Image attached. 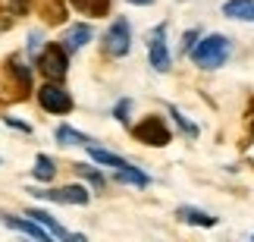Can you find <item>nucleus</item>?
<instances>
[{
  "instance_id": "9",
  "label": "nucleus",
  "mask_w": 254,
  "mask_h": 242,
  "mask_svg": "<svg viewBox=\"0 0 254 242\" xmlns=\"http://www.w3.org/2000/svg\"><path fill=\"white\" fill-rule=\"evenodd\" d=\"M0 220H3L9 230H16V233H25V236H32V239H41V242L51 239V233H47V230L38 224V220H22V217H13V214H3Z\"/></svg>"
},
{
  "instance_id": "3",
  "label": "nucleus",
  "mask_w": 254,
  "mask_h": 242,
  "mask_svg": "<svg viewBox=\"0 0 254 242\" xmlns=\"http://www.w3.org/2000/svg\"><path fill=\"white\" fill-rule=\"evenodd\" d=\"M38 70H41L51 82H60L66 70H69V54H66L63 44H47L41 54H38Z\"/></svg>"
},
{
  "instance_id": "6",
  "label": "nucleus",
  "mask_w": 254,
  "mask_h": 242,
  "mask_svg": "<svg viewBox=\"0 0 254 242\" xmlns=\"http://www.w3.org/2000/svg\"><path fill=\"white\" fill-rule=\"evenodd\" d=\"M148 57H151V66L157 73H167L173 57H170V47H167V25H157L151 32V41H148Z\"/></svg>"
},
{
  "instance_id": "14",
  "label": "nucleus",
  "mask_w": 254,
  "mask_h": 242,
  "mask_svg": "<svg viewBox=\"0 0 254 242\" xmlns=\"http://www.w3.org/2000/svg\"><path fill=\"white\" fill-rule=\"evenodd\" d=\"M69 3L85 16H107L110 9V0H69Z\"/></svg>"
},
{
  "instance_id": "4",
  "label": "nucleus",
  "mask_w": 254,
  "mask_h": 242,
  "mask_svg": "<svg viewBox=\"0 0 254 242\" xmlns=\"http://www.w3.org/2000/svg\"><path fill=\"white\" fill-rule=\"evenodd\" d=\"M38 104H41L47 113H69L72 110L69 91H66L63 85H57V82H47V85L38 88Z\"/></svg>"
},
{
  "instance_id": "21",
  "label": "nucleus",
  "mask_w": 254,
  "mask_h": 242,
  "mask_svg": "<svg viewBox=\"0 0 254 242\" xmlns=\"http://www.w3.org/2000/svg\"><path fill=\"white\" fill-rule=\"evenodd\" d=\"M129 107H132V101H120V104H116V120H120V123H126V120H129Z\"/></svg>"
},
{
  "instance_id": "15",
  "label": "nucleus",
  "mask_w": 254,
  "mask_h": 242,
  "mask_svg": "<svg viewBox=\"0 0 254 242\" xmlns=\"http://www.w3.org/2000/svg\"><path fill=\"white\" fill-rule=\"evenodd\" d=\"M35 179H41V182H51L57 176V167H54V161L47 158V154H38V161H35Z\"/></svg>"
},
{
  "instance_id": "24",
  "label": "nucleus",
  "mask_w": 254,
  "mask_h": 242,
  "mask_svg": "<svg viewBox=\"0 0 254 242\" xmlns=\"http://www.w3.org/2000/svg\"><path fill=\"white\" fill-rule=\"evenodd\" d=\"M38 47H41V35H28V54H38Z\"/></svg>"
},
{
  "instance_id": "8",
  "label": "nucleus",
  "mask_w": 254,
  "mask_h": 242,
  "mask_svg": "<svg viewBox=\"0 0 254 242\" xmlns=\"http://www.w3.org/2000/svg\"><path fill=\"white\" fill-rule=\"evenodd\" d=\"M32 195L57 201V205H88V189L85 186H63V189H32Z\"/></svg>"
},
{
  "instance_id": "23",
  "label": "nucleus",
  "mask_w": 254,
  "mask_h": 242,
  "mask_svg": "<svg viewBox=\"0 0 254 242\" xmlns=\"http://www.w3.org/2000/svg\"><path fill=\"white\" fill-rule=\"evenodd\" d=\"M3 123H6V126H13V129H19V132H32V126L22 123V120H16V117H3Z\"/></svg>"
},
{
  "instance_id": "1",
  "label": "nucleus",
  "mask_w": 254,
  "mask_h": 242,
  "mask_svg": "<svg viewBox=\"0 0 254 242\" xmlns=\"http://www.w3.org/2000/svg\"><path fill=\"white\" fill-rule=\"evenodd\" d=\"M229 51H232V44H229L226 35H207L204 41L194 44L189 54L201 70H217V66H223L229 60Z\"/></svg>"
},
{
  "instance_id": "10",
  "label": "nucleus",
  "mask_w": 254,
  "mask_h": 242,
  "mask_svg": "<svg viewBox=\"0 0 254 242\" xmlns=\"http://www.w3.org/2000/svg\"><path fill=\"white\" fill-rule=\"evenodd\" d=\"M88 41H91V25H69V28H66V32H63V47H66V54H72V51H82V47L88 44Z\"/></svg>"
},
{
  "instance_id": "26",
  "label": "nucleus",
  "mask_w": 254,
  "mask_h": 242,
  "mask_svg": "<svg viewBox=\"0 0 254 242\" xmlns=\"http://www.w3.org/2000/svg\"><path fill=\"white\" fill-rule=\"evenodd\" d=\"M0 28H9V19H6V13H0Z\"/></svg>"
},
{
  "instance_id": "2",
  "label": "nucleus",
  "mask_w": 254,
  "mask_h": 242,
  "mask_svg": "<svg viewBox=\"0 0 254 242\" xmlns=\"http://www.w3.org/2000/svg\"><path fill=\"white\" fill-rule=\"evenodd\" d=\"M88 154H91V161L94 163H104V167H113V173H116V179L120 182H129V186H138V189H144L148 186V176L138 170V167H132L126 158H120V154H113V151H104V148H91L88 145Z\"/></svg>"
},
{
  "instance_id": "22",
  "label": "nucleus",
  "mask_w": 254,
  "mask_h": 242,
  "mask_svg": "<svg viewBox=\"0 0 254 242\" xmlns=\"http://www.w3.org/2000/svg\"><path fill=\"white\" fill-rule=\"evenodd\" d=\"M28 6H32V0H9V9H13L16 16H22V13H28Z\"/></svg>"
},
{
  "instance_id": "20",
  "label": "nucleus",
  "mask_w": 254,
  "mask_h": 242,
  "mask_svg": "<svg viewBox=\"0 0 254 242\" xmlns=\"http://www.w3.org/2000/svg\"><path fill=\"white\" fill-rule=\"evenodd\" d=\"M170 117H173L176 123H179V129H182L185 135H189V139H194V135H198V126H194V123H189V120H185V117H182V113L176 110V107H170Z\"/></svg>"
},
{
  "instance_id": "18",
  "label": "nucleus",
  "mask_w": 254,
  "mask_h": 242,
  "mask_svg": "<svg viewBox=\"0 0 254 242\" xmlns=\"http://www.w3.org/2000/svg\"><path fill=\"white\" fill-rule=\"evenodd\" d=\"M9 73L19 79V88H22V91L32 88V73H28V66H22L19 60H9Z\"/></svg>"
},
{
  "instance_id": "13",
  "label": "nucleus",
  "mask_w": 254,
  "mask_h": 242,
  "mask_svg": "<svg viewBox=\"0 0 254 242\" xmlns=\"http://www.w3.org/2000/svg\"><path fill=\"white\" fill-rule=\"evenodd\" d=\"M176 214H179V220H185V224H194V227H217V217L204 214V211H198V208H179Z\"/></svg>"
},
{
  "instance_id": "7",
  "label": "nucleus",
  "mask_w": 254,
  "mask_h": 242,
  "mask_svg": "<svg viewBox=\"0 0 254 242\" xmlns=\"http://www.w3.org/2000/svg\"><path fill=\"white\" fill-rule=\"evenodd\" d=\"M132 132H135V139L144 142V145H167L173 139L170 129H167V123H163L160 117H144Z\"/></svg>"
},
{
  "instance_id": "25",
  "label": "nucleus",
  "mask_w": 254,
  "mask_h": 242,
  "mask_svg": "<svg viewBox=\"0 0 254 242\" xmlns=\"http://www.w3.org/2000/svg\"><path fill=\"white\" fill-rule=\"evenodd\" d=\"M194 41H198V32H185V44H182V47H185V51H191Z\"/></svg>"
},
{
  "instance_id": "16",
  "label": "nucleus",
  "mask_w": 254,
  "mask_h": 242,
  "mask_svg": "<svg viewBox=\"0 0 254 242\" xmlns=\"http://www.w3.org/2000/svg\"><path fill=\"white\" fill-rule=\"evenodd\" d=\"M57 142L60 145H91V139H88V135H82V132H75L72 126H60V129H57Z\"/></svg>"
},
{
  "instance_id": "11",
  "label": "nucleus",
  "mask_w": 254,
  "mask_h": 242,
  "mask_svg": "<svg viewBox=\"0 0 254 242\" xmlns=\"http://www.w3.org/2000/svg\"><path fill=\"white\" fill-rule=\"evenodd\" d=\"M28 217H32V220H38V224H41V227H44L51 236H57V239H79V236H72L66 227H60V224H57V220H54L51 214H47V211H38V208H35V211H28Z\"/></svg>"
},
{
  "instance_id": "19",
  "label": "nucleus",
  "mask_w": 254,
  "mask_h": 242,
  "mask_svg": "<svg viewBox=\"0 0 254 242\" xmlns=\"http://www.w3.org/2000/svg\"><path fill=\"white\" fill-rule=\"evenodd\" d=\"M75 173H79V176H85L88 182H94L97 189L104 186V176H101V173H97L94 167H88V163H75Z\"/></svg>"
},
{
  "instance_id": "5",
  "label": "nucleus",
  "mask_w": 254,
  "mask_h": 242,
  "mask_svg": "<svg viewBox=\"0 0 254 242\" xmlns=\"http://www.w3.org/2000/svg\"><path fill=\"white\" fill-rule=\"evenodd\" d=\"M129 44H132L129 22L120 16L110 28H107V35H104V51L110 54V57H123V54H129Z\"/></svg>"
},
{
  "instance_id": "12",
  "label": "nucleus",
  "mask_w": 254,
  "mask_h": 242,
  "mask_svg": "<svg viewBox=\"0 0 254 242\" xmlns=\"http://www.w3.org/2000/svg\"><path fill=\"white\" fill-rule=\"evenodd\" d=\"M223 16L254 22V0H229V3H223Z\"/></svg>"
},
{
  "instance_id": "17",
  "label": "nucleus",
  "mask_w": 254,
  "mask_h": 242,
  "mask_svg": "<svg viewBox=\"0 0 254 242\" xmlns=\"http://www.w3.org/2000/svg\"><path fill=\"white\" fill-rule=\"evenodd\" d=\"M41 13H44L47 22H63L66 6H63V0H41Z\"/></svg>"
},
{
  "instance_id": "27",
  "label": "nucleus",
  "mask_w": 254,
  "mask_h": 242,
  "mask_svg": "<svg viewBox=\"0 0 254 242\" xmlns=\"http://www.w3.org/2000/svg\"><path fill=\"white\" fill-rule=\"evenodd\" d=\"M129 3H138V6H148V3H154V0H129Z\"/></svg>"
}]
</instances>
